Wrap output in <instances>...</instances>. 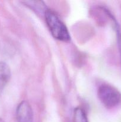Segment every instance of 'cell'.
Wrapping results in <instances>:
<instances>
[{
	"instance_id": "6",
	"label": "cell",
	"mask_w": 121,
	"mask_h": 122,
	"mask_svg": "<svg viewBox=\"0 0 121 122\" xmlns=\"http://www.w3.org/2000/svg\"><path fill=\"white\" fill-rule=\"evenodd\" d=\"M74 122H88L86 114L81 107H77L74 112Z\"/></svg>"
},
{
	"instance_id": "8",
	"label": "cell",
	"mask_w": 121,
	"mask_h": 122,
	"mask_svg": "<svg viewBox=\"0 0 121 122\" xmlns=\"http://www.w3.org/2000/svg\"><path fill=\"white\" fill-rule=\"evenodd\" d=\"M0 122H4L2 119H0Z\"/></svg>"
},
{
	"instance_id": "7",
	"label": "cell",
	"mask_w": 121,
	"mask_h": 122,
	"mask_svg": "<svg viewBox=\"0 0 121 122\" xmlns=\"http://www.w3.org/2000/svg\"><path fill=\"white\" fill-rule=\"evenodd\" d=\"M118 44H119V49L120 55H121V33H120L118 38Z\"/></svg>"
},
{
	"instance_id": "5",
	"label": "cell",
	"mask_w": 121,
	"mask_h": 122,
	"mask_svg": "<svg viewBox=\"0 0 121 122\" xmlns=\"http://www.w3.org/2000/svg\"><path fill=\"white\" fill-rule=\"evenodd\" d=\"M11 78V70L4 62H0V91L2 90Z\"/></svg>"
},
{
	"instance_id": "3",
	"label": "cell",
	"mask_w": 121,
	"mask_h": 122,
	"mask_svg": "<svg viewBox=\"0 0 121 122\" xmlns=\"http://www.w3.org/2000/svg\"><path fill=\"white\" fill-rule=\"evenodd\" d=\"M17 122H33V113L30 105L26 101H21L16 110Z\"/></svg>"
},
{
	"instance_id": "2",
	"label": "cell",
	"mask_w": 121,
	"mask_h": 122,
	"mask_svg": "<svg viewBox=\"0 0 121 122\" xmlns=\"http://www.w3.org/2000/svg\"><path fill=\"white\" fill-rule=\"evenodd\" d=\"M97 95L103 106L107 108H115L121 103V92L110 85H101L98 88Z\"/></svg>"
},
{
	"instance_id": "1",
	"label": "cell",
	"mask_w": 121,
	"mask_h": 122,
	"mask_svg": "<svg viewBox=\"0 0 121 122\" xmlns=\"http://www.w3.org/2000/svg\"><path fill=\"white\" fill-rule=\"evenodd\" d=\"M45 18L47 27L55 39L63 42L70 40L71 36L67 27L53 11L47 9Z\"/></svg>"
},
{
	"instance_id": "4",
	"label": "cell",
	"mask_w": 121,
	"mask_h": 122,
	"mask_svg": "<svg viewBox=\"0 0 121 122\" xmlns=\"http://www.w3.org/2000/svg\"><path fill=\"white\" fill-rule=\"evenodd\" d=\"M22 3L24 4L26 7L30 8L32 10L34 11L36 14L43 15L44 17L46 11L47 10V7L45 5V3L43 1H23Z\"/></svg>"
}]
</instances>
